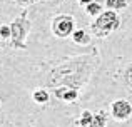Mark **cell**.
<instances>
[{
  "label": "cell",
  "instance_id": "cell-15",
  "mask_svg": "<svg viewBox=\"0 0 132 127\" xmlns=\"http://www.w3.org/2000/svg\"><path fill=\"white\" fill-rule=\"evenodd\" d=\"M35 2H39V0H15V3L20 5V7H29V5H32V3H35Z\"/></svg>",
  "mask_w": 132,
  "mask_h": 127
},
{
  "label": "cell",
  "instance_id": "cell-6",
  "mask_svg": "<svg viewBox=\"0 0 132 127\" xmlns=\"http://www.w3.org/2000/svg\"><path fill=\"white\" fill-rule=\"evenodd\" d=\"M52 92H54L55 99H59V100H62V102H69V104L79 100V97H80V90L72 89V87H65V85L52 89Z\"/></svg>",
  "mask_w": 132,
  "mask_h": 127
},
{
  "label": "cell",
  "instance_id": "cell-14",
  "mask_svg": "<svg viewBox=\"0 0 132 127\" xmlns=\"http://www.w3.org/2000/svg\"><path fill=\"white\" fill-rule=\"evenodd\" d=\"M0 37H2V40H10V37H12L10 23H9V25H2V27H0Z\"/></svg>",
  "mask_w": 132,
  "mask_h": 127
},
{
  "label": "cell",
  "instance_id": "cell-8",
  "mask_svg": "<svg viewBox=\"0 0 132 127\" xmlns=\"http://www.w3.org/2000/svg\"><path fill=\"white\" fill-rule=\"evenodd\" d=\"M107 119H109V112L104 111V109H100L99 112L94 114L92 122H90L87 127H105L107 125Z\"/></svg>",
  "mask_w": 132,
  "mask_h": 127
},
{
  "label": "cell",
  "instance_id": "cell-9",
  "mask_svg": "<svg viewBox=\"0 0 132 127\" xmlns=\"http://www.w3.org/2000/svg\"><path fill=\"white\" fill-rule=\"evenodd\" d=\"M32 100L35 102V104H39V105H44V104H47V102L50 100V94H48L47 89L39 87V89H35V90L32 92Z\"/></svg>",
  "mask_w": 132,
  "mask_h": 127
},
{
  "label": "cell",
  "instance_id": "cell-16",
  "mask_svg": "<svg viewBox=\"0 0 132 127\" xmlns=\"http://www.w3.org/2000/svg\"><path fill=\"white\" fill-rule=\"evenodd\" d=\"M92 2H95V0H79L80 5H89V3H92Z\"/></svg>",
  "mask_w": 132,
  "mask_h": 127
},
{
  "label": "cell",
  "instance_id": "cell-4",
  "mask_svg": "<svg viewBox=\"0 0 132 127\" xmlns=\"http://www.w3.org/2000/svg\"><path fill=\"white\" fill-rule=\"evenodd\" d=\"M50 29H52V33L59 39L72 37V33L75 30V19L69 13H59L52 19Z\"/></svg>",
  "mask_w": 132,
  "mask_h": 127
},
{
  "label": "cell",
  "instance_id": "cell-10",
  "mask_svg": "<svg viewBox=\"0 0 132 127\" xmlns=\"http://www.w3.org/2000/svg\"><path fill=\"white\" fill-rule=\"evenodd\" d=\"M92 119H94V112H90V111H82L80 112V117H79V121L75 122V125L77 127H87L90 122H92Z\"/></svg>",
  "mask_w": 132,
  "mask_h": 127
},
{
  "label": "cell",
  "instance_id": "cell-7",
  "mask_svg": "<svg viewBox=\"0 0 132 127\" xmlns=\"http://www.w3.org/2000/svg\"><path fill=\"white\" fill-rule=\"evenodd\" d=\"M72 40H74V44H77V45L87 47V45H90V42H92V35H89L84 29H75L74 33H72Z\"/></svg>",
  "mask_w": 132,
  "mask_h": 127
},
{
  "label": "cell",
  "instance_id": "cell-2",
  "mask_svg": "<svg viewBox=\"0 0 132 127\" xmlns=\"http://www.w3.org/2000/svg\"><path fill=\"white\" fill-rule=\"evenodd\" d=\"M10 29H12V37H10V47L19 50L27 49V37L32 29V22L29 20V10L23 9L19 17L10 22Z\"/></svg>",
  "mask_w": 132,
  "mask_h": 127
},
{
  "label": "cell",
  "instance_id": "cell-3",
  "mask_svg": "<svg viewBox=\"0 0 132 127\" xmlns=\"http://www.w3.org/2000/svg\"><path fill=\"white\" fill-rule=\"evenodd\" d=\"M119 27H120V19L117 12L107 9L100 15H97L94 22H90V32H92V35L99 37V39H105L109 33L116 32Z\"/></svg>",
  "mask_w": 132,
  "mask_h": 127
},
{
  "label": "cell",
  "instance_id": "cell-13",
  "mask_svg": "<svg viewBox=\"0 0 132 127\" xmlns=\"http://www.w3.org/2000/svg\"><path fill=\"white\" fill-rule=\"evenodd\" d=\"M124 82L127 84L129 89H132V64H129L124 69Z\"/></svg>",
  "mask_w": 132,
  "mask_h": 127
},
{
  "label": "cell",
  "instance_id": "cell-1",
  "mask_svg": "<svg viewBox=\"0 0 132 127\" xmlns=\"http://www.w3.org/2000/svg\"><path fill=\"white\" fill-rule=\"evenodd\" d=\"M100 67V55L99 52H90L84 55L67 57V59L57 60V64L50 69L47 75V87H72L77 90H84L89 84L92 75Z\"/></svg>",
  "mask_w": 132,
  "mask_h": 127
},
{
  "label": "cell",
  "instance_id": "cell-12",
  "mask_svg": "<svg viewBox=\"0 0 132 127\" xmlns=\"http://www.w3.org/2000/svg\"><path fill=\"white\" fill-rule=\"evenodd\" d=\"M85 12H87L90 17L95 19V17L100 15L104 10H102V5H100L99 2H92V3H89V5H85Z\"/></svg>",
  "mask_w": 132,
  "mask_h": 127
},
{
  "label": "cell",
  "instance_id": "cell-18",
  "mask_svg": "<svg viewBox=\"0 0 132 127\" xmlns=\"http://www.w3.org/2000/svg\"><path fill=\"white\" fill-rule=\"evenodd\" d=\"M0 102H2V100H0Z\"/></svg>",
  "mask_w": 132,
  "mask_h": 127
},
{
  "label": "cell",
  "instance_id": "cell-17",
  "mask_svg": "<svg viewBox=\"0 0 132 127\" xmlns=\"http://www.w3.org/2000/svg\"><path fill=\"white\" fill-rule=\"evenodd\" d=\"M2 42H3V40H2V37H0V44H2Z\"/></svg>",
  "mask_w": 132,
  "mask_h": 127
},
{
  "label": "cell",
  "instance_id": "cell-11",
  "mask_svg": "<svg viewBox=\"0 0 132 127\" xmlns=\"http://www.w3.org/2000/svg\"><path fill=\"white\" fill-rule=\"evenodd\" d=\"M127 0H105V7L110 10H126L127 9Z\"/></svg>",
  "mask_w": 132,
  "mask_h": 127
},
{
  "label": "cell",
  "instance_id": "cell-5",
  "mask_svg": "<svg viewBox=\"0 0 132 127\" xmlns=\"http://www.w3.org/2000/svg\"><path fill=\"white\" fill-rule=\"evenodd\" d=\"M110 115L117 122L127 121L132 115V104L126 99H117V100H114L110 104Z\"/></svg>",
  "mask_w": 132,
  "mask_h": 127
}]
</instances>
